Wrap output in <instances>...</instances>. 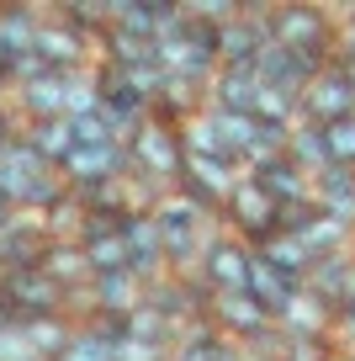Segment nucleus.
I'll use <instances>...</instances> for the list:
<instances>
[{
    "label": "nucleus",
    "instance_id": "dca6fc26",
    "mask_svg": "<svg viewBox=\"0 0 355 361\" xmlns=\"http://www.w3.org/2000/svg\"><path fill=\"white\" fill-rule=\"evenodd\" d=\"M323 138H329V165L355 170V117H344V123L323 128Z\"/></svg>",
    "mask_w": 355,
    "mask_h": 361
},
{
    "label": "nucleus",
    "instance_id": "9b49d317",
    "mask_svg": "<svg viewBox=\"0 0 355 361\" xmlns=\"http://www.w3.org/2000/svg\"><path fill=\"white\" fill-rule=\"evenodd\" d=\"M350 271H355V250L313 260V271H308V293L318 298L323 308H334V314H340V298H344V282H350Z\"/></svg>",
    "mask_w": 355,
    "mask_h": 361
},
{
    "label": "nucleus",
    "instance_id": "20e7f679",
    "mask_svg": "<svg viewBox=\"0 0 355 361\" xmlns=\"http://www.w3.org/2000/svg\"><path fill=\"white\" fill-rule=\"evenodd\" d=\"M249 255L255 250L244 245V239H233L228 228H218V234L207 239V255H201V271H197V282L212 293H244L249 287Z\"/></svg>",
    "mask_w": 355,
    "mask_h": 361
},
{
    "label": "nucleus",
    "instance_id": "6ab92c4d",
    "mask_svg": "<svg viewBox=\"0 0 355 361\" xmlns=\"http://www.w3.org/2000/svg\"><path fill=\"white\" fill-rule=\"evenodd\" d=\"M0 75H11V64H6V59H0Z\"/></svg>",
    "mask_w": 355,
    "mask_h": 361
},
{
    "label": "nucleus",
    "instance_id": "9d476101",
    "mask_svg": "<svg viewBox=\"0 0 355 361\" xmlns=\"http://www.w3.org/2000/svg\"><path fill=\"white\" fill-rule=\"evenodd\" d=\"M313 202H318L329 218H340V224L355 228V170L329 165L323 176H313Z\"/></svg>",
    "mask_w": 355,
    "mask_h": 361
},
{
    "label": "nucleus",
    "instance_id": "1a4fd4ad",
    "mask_svg": "<svg viewBox=\"0 0 355 361\" xmlns=\"http://www.w3.org/2000/svg\"><path fill=\"white\" fill-rule=\"evenodd\" d=\"M144 303V282L133 271H106L90 282V314H111V319H127L133 308Z\"/></svg>",
    "mask_w": 355,
    "mask_h": 361
},
{
    "label": "nucleus",
    "instance_id": "ddd939ff",
    "mask_svg": "<svg viewBox=\"0 0 355 361\" xmlns=\"http://www.w3.org/2000/svg\"><path fill=\"white\" fill-rule=\"evenodd\" d=\"M287 159L302 165L308 176H323V170H329V138H323V128L297 123L292 128V144H287Z\"/></svg>",
    "mask_w": 355,
    "mask_h": 361
},
{
    "label": "nucleus",
    "instance_id": "0eeeda50",
    "mask_svg": "<svg viewBox=\"0 0 355 361\" xmlns=\"http://www.w3.org/2000/svg\"><path fill=\"white\" fill-rule=\"evenodd\" d=\"M255 102H260V75H255V64H223L218 80L207 85V112L255 117Z\"/></svg>",
    "mask_w": 355,
    "mask_h": 361
},
{
    "label": "nucleus",
    "instance_id": "f8f14e48",
    "mask_svg": "<svg viewBox=\"0 0 355 361\" xmlns=\"http://www.w3.org/2000/svg\"><path fill=\"white\" fill-rule=\"evenodd\" d=\"M302 245H308V255L313 260H323V255H344V250H355V228L350 224H340V218H329V213H318L308 228H302Z\"/></svg>",
    "mask_w": 355,
    "mask_h": 361
},
{
    "label": "nucleus",
    "instance_id": "f257e3e1",
    "mask_svg": "<svg viewBox=\"0 0 355 361\" xmlns=\"http://www.w3.org/2000/svg\"><path fill=\"white\" fill-rule=\"evenodd\" d=\"M127 154H133V170H138V176L159 180L165 192H175L180 176H186V138H180V128L159 123L154 112H149V123L127 138Z\"/></svg>",
    "mask_w": 355,
    "mask_h": 361
},
{
    "label": "nucleus",
    "instance_id": "f03ea898",
    "mask_svg": "<svg viewBox=\"0 0 355 361\" xmlns=\"http://www.w3.org/2000/svg\"><path fill=\"white\" fill-rule=\"evenodd\" d=\"M218 224L228 228L233 239H244L249 250H260L266 239H276L281 234V202L260 186V180H239L233 186V197L223 202V213H218Z\"/></svg>",
    "mask_w": 355,
    "mask_h": 361
},
{
    "label": "nucleus",
    "instance_id": "2eb2a0df",
    "mask_svg": "<svg viewBox=\"0 0 355 361\" xmlns=\"http://www.w3.org/2000/svg\"><path fill=\"white\" fill-rule=\"evenodd\" d=\"M85 260H90V276H106V271H127V239H123V234L85 239Z\"/></svg>",
    "mask_w": 355,
    "mask_h": 361
},
{
    "label": "nucleus",
    "instance_id": "6e6552de",
    "mask_svg": "<svg viewBox=\"0 0 355 361\" xmlns=\"http://www.w3.org/2000/svg\"><path fill=\"white\" fill-rule=\"evenodd\" d=\"M90 48H96V37L69 32L64 22H43L37 27V59H43L48 69H58V75H75L80 59H90Z\"/></svg>",
    "mask_w": 355,
    "mask_h": 361
},
{
    "label": "nucleus",
    "instance_id": "7ed1b4c3",
    "mask_svg": "<svg viewBox=\"0 0 355 361\" xmlns=\"http://www.w3.org/2000/svg\"><path fill=\"white\" fill-rule=\"evenodd\" d=\"M270 32H276V43L308 54L313 64H334V32H340V22H334V11H323V6H308V0L276 6Z\"/></svg>",
    "mask_w": 355,
    "mask_h": 361
},
{
    "label": "nucleus",
    "instance_id": "a211bd4d",
    "mask_svg": "<svg viewBox=\"0 0 355 361\" xmlns=\"http://www.w3.org/2000/svg\"><path fill=\"white\" fill-rule=\"evenodd\" d=\"M16 224V202H11V197H6V192H0V234H6V228H11Z\"/></svg>",
    "mask_w": 355,
    "mask_h": 361
},
{
    "label": "nucleus",
    "instance_id": "39448f33",
    "mask_svg": "<svg viewBox=\"0 0 355 361\" xmlns=\"http://www.w3.org/2000/svg\"><path fill=\"white\" fill-rule=\"evenodd\" d=\"M207 324L218 329V335H228L233 345H255L276 319H270L249 293H212L207 298Z\"/></svg>",
    "mask_w": 355,
    "mask_h": 361
},
{
    "label": "nucleus",
    "instance_id": "4468645a",
    "mask_svg": "<svg viewBox=\"0 0 355 361\" xmlns=\"http://www.w3.org/2000/svg\"><path fill=\"white\" fill-rule=\"evenodd\" d=\"M260 255H266L276 271L297 276V282H308V271H313V255H308V245H302V239H292V234H276V239H266V245H260Z\"/></svg>",
    "mask_w": 355,
    "mask_h": 361
},
{
    "label": "nucleus",
    "instance_id": "f3484780",
    "mask_svg": "<svg viewBox=\"0 0 355 361\" xmlns=\"http://www.w3.org/2000/svg\"><path fill=\"white\" fill-rule=\"evenodd\" d=\"M58 361H106V356H101V350L90 345L85 335H75V345H69V350H64V356H58Z\"/></svg>",
    "mask_w": 355,
    "mask_h": 361
},
{
    "label": "nucleus",
    "instance_id": "423d86ee",
    "mask_svg": "<svg viewBox=\"0 0 355 361\" xmlns=\"http://www.w3.org/2000/svg\"><path fill=\"white\" fill-rule=\"evenodd\" d=\"M297 112H302V123H313V128H334V123H344V117H355V85L344 80L340 64L318 69V80L302 90Z\"/></svg>",
    "mask_w": 355,
    "mask_h": 361
}]
</instances>
